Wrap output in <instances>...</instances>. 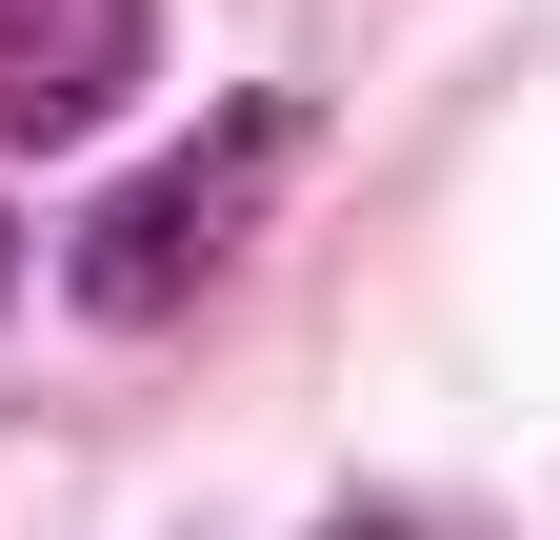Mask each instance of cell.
<instances>
[{
	"label": "cell",
	"mask_w": 560,
	"mask_h": 540,
	"mask_svg": "<svg viewBox=\"0 0 560 540\" xmlns=\"http://www.w3.org/2000/svg\"><path fill=\"white\" fill-rule=\"evenodd\" d=\"M280 161H301V101H221V120H180V141L81 221V320H180V301L260 240Z\"/></svg>",
	"instance_id": "cell-1"
},
{
	"label": "cell",
	"mask_w": 560,
	"mask_h": 540,
	"mask_svg": "<svg viewBox=\"0 0 560 540\" xmlns=\"http://www.w3.org/2000/svg\"><path fill=\"white\" fill-rule=\"evenodd\" d=\"M161 0H0V141H81V120L140 81Z\"/></svg>",
	"instance_id": "cell-2"
},
{
	"label": "cell",
	"mask_w": 560,
	"mask_h": 540,
	"mask_svg": "<svg viewBox=\"0 0 560 540\" xmlns=\"http://www.w3.org/2000/svg\"><path fill=\"white\" fill-rule=\"evenodd\" d=\"M320 540H400V520H320Z\"/></svg>",
	"instance_id": "cell-3"
}]
</instances>
